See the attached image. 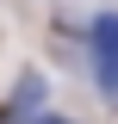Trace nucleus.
I'll use <instances>...</instances> for the list:
<instances>
[{
    "instance_id": "nucleus-1",
    "label": "nucleus",
    "mask_w": 118,
    "mask_h": 124,
    "mask_svg": "<svg viewBox=\"0 0 118 124\" xmlns=\"http://www.w3.org/2000/svg\"><path fill=\"white\" fill-rule=\"evenodd\" d=\"M87 62H93L100 99L118 106V13H93V25H87Z\"/></svg>"
},
{
    "instance_id": "nucleus-2",
    "label": "nucleus",
    "mask_w": 118,
    "mask_h": 124,
    "mask_svg": "<svg viewBox=\"0 0 118 124\" xmlns=\"http://www.w3.org/2000/svg\"><path fill=\"white\" fill-rule=\"evenodd\" d=\"M50 112V81L37 75V68H25V75L13 81V93L0 99V124H37Z\"/></svg>"
},
{
    "instance_id": "nucleus-3",
    "label": "nucleus",
    "mask_w": 118,
    "mask_h": 124,
    "mask_svg": "<svg viewBox=\"0 0 118 124\" xmlns=\"http://www.w3.org/2000/svg\"><path fill=\"white\" fill-rule=\"evenodd\" d=\"M37 124H75V118H62V112H44V118H37Z\"/></svg>"
}]
</instances>
